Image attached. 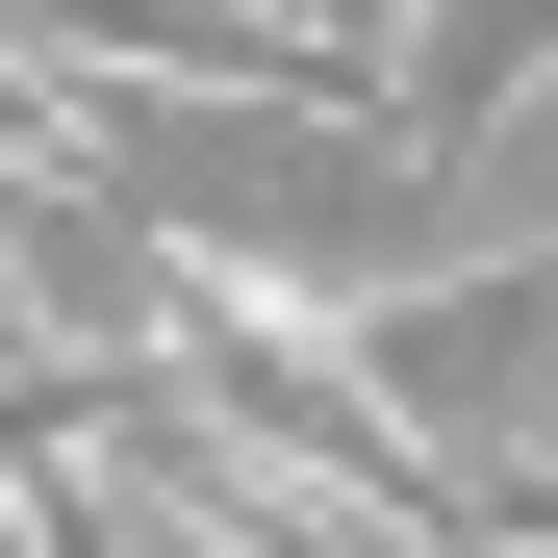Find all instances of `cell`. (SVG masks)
<instances>
[{
  "label": "cell",
  "instance_id": "obj_2",
  "mask_svg": "<svg viewBox=\"0 0 558 558\" xmlns=\"http://www.w3.org/2000/svg\"><path fill=\"white\" fill-rule=\"evenodd\" d=\"M279 26H305V51H330V76H355V51H381V26H407V0H279Z\"/></svg>",
  "mask_w": 558,
  "mask_h": 558
},
{
  "label": "cell",
  "instance_id": "obj_1",
  "mask_svg": "<svg viewBox=\"0 0 558 558\" xmlns=\"http://www.w3.org/2000/svg\"><path fill=\"white\" fill-rule=\"evenodd\" d=\"M355 128L407 178H483L508 128H558V0H407V26L355 51Z\"/></svg>",
  "mask_w": 558,
  "mask_h": 558
}]
</instances>
